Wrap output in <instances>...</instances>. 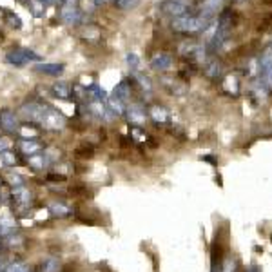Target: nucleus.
<instances>
[{"mask_svg": "<svg viewBox=\"0 0 272 272\" xmlns=\"http://www.w3.org/2000/svg\"><path fill=\"white\" fill-rule=\"evenodd\" d=\"M230 29H232V13L229 10H223L220 13V19H218V26H216V31L212 35V39L207 42V53L214 55L221 49V46L225 44V40L229 39Z\"/></svg>", "mask_w": 272, "mask_h": 272, "instance_id": "f257e3e1", "label": "nucleus"}, {"mask_svg": "<svg viewBox=\"0 0 272 272\" xmlns=\"http://www.w3.org/2000/svg\"><path fill=\"white\" fill-rule=\"evenodd\" d=\"M212 22L209 20L201 19L198 17L196 13H189V15H183L180 19H172V24L171 28L176 31V33L181 35H198L201 31H205Z\"/></svg>", "mask_w": 272, "mask_h": 272, "instance_id": "f03ea898", "label": "nucleus"}, {"mask_svg": "<svg viewBox=\"0 0 272 272\" xmlns=\"http://www.w3.org/2000/svg\"><path fill=\"white\" fill-rule=\"evenodd\" d=\"M10 200L11 203H13V210L17 214H26V212L33 209L35 205V194L28 185L15 187L10 196Z\"/></svg>", "mask_w": 272, "mask_h": 272, "instance_id": "7ed1b4c3", "label": "nucleus"}, {"mask_svg": "<svg viewBox=\"0 0 272 272\" xmlns=\"http://www.w3.org/2000/svg\"><path fill=\"white\" fill-rule=\"evenodd\" d=\"M46 109L48 105L40 104V102H26V104L20 105L19 109V116L29 124H42L44 115H46Z\"/></svg>", "mask_w": 272, "mask_h": 272, "instance_id": "20e7f679", "label": "nucleus"}, {"mask_svg": "<svg viewBox=\"0 0 272 272\" xmlns=\"http://www.w3.org/2000/svg\"><path fill=\"white\" fill-rule=\"evenodd\" d=\"M225 2H227V0H200V2H198V10H196L194 13L198 15V17H201V19L212 22V20L218 17V13L223 10Z\"/></svg>", "mask_w": 272, "mask_h": 272, "instance_id": "39448f33", "label": "nucleus"}, {"mask_svg": "<svg viewBox=\"0 0 272 272\" xmlns=\"http://www.w3.org/2000/svg\"><path fill=\"white\" fill-rule=\"evenodd\" d=\"M40 60V55H37L35 51H29V49H13L6 55V62L11 64V66H17V67H22L26 66L28 62H39Z\"/></svg>", "mask_w": 272, "mask_h": 272, "instance_id": "423d86ee", "label": "nucleus"}, {"mask_svg": "<svg viewBox=\"0 0 272 272\" xmlns=\"http://www.w3.org/2000/svg\"><path fill=\"white\" fill-rule=\"evenodd\" d=\"M259 78L263 86L272 91V46H268L259 57Z\"/></svg>", "mask_w": 272, "mask_h": 272, "instance_id": "0eeeda50", "label": "nucleus"}, {"mask_svg": "<svg viewBox=\"0 0 272 272\" xmlns=\"http://www.w3.org/2000/svg\"><path fill=\"white\" fill-rule=\"evenodd\" d=\"M67 124V118L60 113L58 109L55 107H49L46 109V115H44V120H42V127L48 131H62Z\"/></svg>", "mask_w": 272, "mask_h": 272, "instance_id": "6e6552de", "label": "nucleus"}, {"mask_svg": "<svg viewBox=\"0 0 272 272\" xmlns=\"http://www.w3.org/2000/svg\"><path fill=\"white\" fill-rule=\"evenodd\" d=\"M160 10L163 15H169L172 19H180L183 15H189L191 6L187 0H163L160 4Z\"/></svg>", "mask_w": 272, "mask_h": 272, "instance_id": "1a4fd4ad", "label": "nucleus"}, {"mask_svg": "<svg viewBox=\"0 0 272 272\" xmlns=\"http://www.w3.org/2000/svg\"><path fill=\"white\" fill-rule=\"evenodd\" d=\"M125 116H127V122L134 127H142L147 122V113L142 107V104H131L125 107Z\"/></svg>", "mask_w": 272, "mask_h": 272, "instance_id": "9d476101", "label": "nucleus"}, {"mask_svg": "<svg viewBox=\"0 0 272 272\" xmlns=\"http://www.w3.org/2000/svg\"><path fill=\"white\" fill-rule=\"evenodd\" d=\"M60 20L66 26H77L82 20V11L77 4H64L60 10Z\"/></svg>", "mask_w": 272, "mask_h": 272, "instance_id": "9b49d317", "label": "nucleus"}, {"mask_svg": "<svg viewBox=\"0 0 272 272\" xmlns=\"http://www.w3.org/2000/svg\"><path fill=\"white\" fill-rule=\"evenodd\" d=\"M0 129L6 131V133H17L20 129L19 127V120L13 111L4 109L0 111Z\"/></svg>", "mask_w": 272, "mask_h": 272, "instance_id": "f8f14e48", "label": "nucleus"}, {"mask_svg": "<svg viewBox=\"0 0 272 272\" xmlns=\"http://www.w3.org/2000/svg\"><path fill=\"white\" fill-rule=\"evenodd\" d=\"M20 147V153L24 154V156H33L37 153H42V143H40L39 138H24L20 140L19 143Z\"/></svg>", "mask_w": 272, "mask_h": 272, "instance_id": "ddd939ff", "label": "nucleus"}, {"mask_svg": "<svg viewBox=\"0 0 272 272\" xmlns=\"http://www.w3.org/2000/svg\"><path fill=\"white\" fill-rule=\"evenodd\" d=\"M172 66V57L169 53H156L151 58V69L154 71H167Z\"/></svg>", "mask_w": 272, "mask_h": 272, "instance_id": "4468645a", "label": "nucleus"}, {"mask_svg": "<svg viewBox=\"0 0 272 272\" xmlns=\"http://www.w3.org/2000/svg\"><path fill=\"white\" fill-rule=\"evenodd\" d=\"M48 212L53 216V218H69V216H73V209L67 203H64V201H51L48 205Z\"/></svg>", "mask_w": 272, "mask_h": 272, "instance_id": "2eb2a0df", "label": "nucleus"}, {"mask_svg": "<svg viewBox=\"0 0 272 272\" xmlns=\"http://www.w3.org/2000/svg\"><path fill=\"white\" fill-rule=\"evenodd\" d=\"M203 73H205L210 80H218V78H221V75H223V66H221L216 58H212L210 62L205 64V67H203Z\"/></svg>", "mask_w": 272, "mask_h": 272, "instance_id": "dca6fc26", "label": "nucleus"}, {"mask_svg": "<svg viewBox=\"0 0 272 272\" xmlns=\"http://www.w3.org/2000/svg\"><path fill=\"white\" fill-rule=\"evenodd\" d=\"M35 69L39 73H44V75H49V77H58L64 73L66 66L64 64H39Z\"/></svg>", "mask_w": 272, "mask_h": 272, "instance_id": "f3484780", "label": "nucleus"}, {"mask_svg": "<svg viewBox=\"0 0 272 272\" xmlns=\"http://www.w3.org/2000/svg\"><path fill=\"white\" fill-rule=\"evenodd\" d=\"M51 93L55 98L69 100V96H71V87H69V84H66V82H57V84H53Z\"/></svg>", "mask_w": 272, "mask_h": 272, "instance_id": "a211bd4d", "label": "nucleus"}, {"mask_svg": "<svg viewBox=\"0 0 272 272\" xmlns=\"http://www.w3.org/2000/svg\"><path fill=\"white\" fill-rule=\"evenodd\" d=\"M40 272H62V263L57 256H49L40 263Z\"/></svg>", "mask_w": 272, "mask_h": 272, "instance_id": "6ab92c4d", "label": "nucleus"}, {"mask_svg": "<svg viewBox=\"0 0 272 272\" xmlns=\"http://www.w3.org/2000/svg\"><path fill=\"white\" fill-rule=\"evenodd\" d=\"M125 107H127V104H125L124 100L116 98V96L111 95L109 98H107V109H109L115 116H122V115H124Z\"/></svg>", "mask_w": 272, "mask_h": 272, "instance_id": "aec40b11", "label": "nucleus"}, {"mask_svg": "<svg viewBox=\"0 0 272 272\" xmlns=\"http://www.w3.org/2000/svg\"><path fill=\"white\" fill-rule=\"evenodd\" d=\"M17 232V221L13 218H2L0 220V238H8Z\"/></svg>", "mask_w": 272, "mask_h": 272, "instance_id": "412c9836", "label": "nucleus"}, {"mask_svg": "<svg viewBox=\"0 0 272 272\" xmlns=\"http://www.w3.org/2000/svg\"><path fill=\"white\" fill-rule=\"evenodd\" d=\"M129 95H131V89H129V82L127 80H122L118 86L113 89V96H116V98H120V100H124L125 104H127Z\"/></svg>", "mask_w": 272, "mask_h": 272, "instance_id": "4be33fe9", "label": "nucleus"}, {"mask_svg": "<svg viewBox=\"0 0 272 272\" xmlns=\"http://www.w3.org/2000/svg\"><path fill=\"white\" fill-rule=\"evenodd\" d=\"M151 118L156 122V124H165L169 120V113L165 107H160V105H154L151 109Z\"/></svg>", "mask_w": 272, "mask_h": 272, "instance_id": "5701e85b", "label": "nucleus"}, {"mask_svg": "<svg viewBox=\"0 0 272 272\" xmlns=\"http://www.w3.org/2000/svg\"><path fill=\"white\" fill-rule=\"evenodd\" d=\"M0 160H2V163H4L6 167H15V165H19L20 163L19 154L13 153V151H10V149L0 154Z\"/></svg>", "mask_w": 272, "mask_h": 272, "instance_id": "b1692460", "label": "nucleus"}, {"mask_svg": "<svg viewBox=\"0 0 272 272\" xmlns=\"http://www.w3.org/2000/svg\"><path fill=\"white\" fill-rule=\"evenodd\" d=\"M133 78H134L136 82H138V86H140V89H142V91H145V93H151V91H153V84H151V78L145 77L143 73L134 71V73H133Z\"/></svg>", "mask_w": 272, "mask_h": 272, "instance_id": "393cba45", "label": "nucleus"}, {"mask_svg": "<svg viewBox=\"0 0 272 272\" xmlns=\"http://www.w3.org/2000/svg\"><path fill=\"white\" fill-rule=\"evenodd\" d=\"M28 6H29V11H31L33 17H37V19H42L44 15H46V6H44L42 0H29Z\"/></svg>", "mask_w": 272, "mask_h": 272, "instance_id": "a878e982", "label": "nucleus"}, {"mask_svg": "<svg viewBox=\"0 0 272 272\" xmlns=\"http://www.w3.org/2000/svg\"><path fill=\"white\" fill-rule=\"evenodd\" d=\"M2 272H31V268L22 261H13L10 265H6V268Z\"/></svg>", "mask_w": 272, "mask_h": 272, "instance_id": "bb28decb", "label": "nucleus"}, {"mask_svg": "<svg viewBox=\"0 0 272 272\" xmlns=\"http://www.w3.org/2000/svg\"><path fill=\"white\" fill-rule=\"evenodd\" d=\"M8 181H10V185L13 187H22L26 185V180L24 176H20L19 172H8Z\"/></svg>", "mask_w": 272, "mask_h": 272, "instance_id": "cd10ccee", "label": "nucleus"}, {"mask_svg": "<svg viewBox=\"0 0 272 272\" xmlns=\"http://www.w3.org/2000/svg\"><path fill=\"white\" fill-rule=\"evenodd\" d=\"M116 2V8H120V10H134V8H138L140 6V0H115Z\"/></svg>", "mask_w": 272, "mask_h": 272, "instance_id": "c85d7f7f", "label": "nucleus"}, {"mask_svg": "<svg viewBox=\"0 0 272 272\" xmlns=\"http://www.w3.org/2000/svg\"><path fill=\"white\" fill-rule=\"evenodd\" d=\"M6 22H8V26H11V28H15V29L22 28V20H20L15 13H8V17H6Z\"/></svg>", "mask_w": 272, "mask_h": 272, "instance_id": "c756f323", "label": "nucleus"}, {"mask_svg": "<svg viewBox=\"0 0 272 272\" xmlns=\"http://www.w3.org/2000/svg\"><path fill=\"white\" fill-rule=\"evenodd\" d=\"M125 60H127V64H129V67H131V69H133V71H136V69H138V64H140L138 55H134V53H129V55H127V58H125Z\"/></svg>", "mask_w": 272, "mask_h": 272, "instance_id": "7c9ffc66", "label": "nucleus"}, {"mask_svg": "<svg viewBox=\"0 0 272 272\" xmlns=\"http://www.w3.org/2000/svg\"><path fill=\"white\" fill-rule=\"evenodd\" d=\"M8 149H10V142L0 136V154L4 153V151H8Z\"/></svg>", "mask_w": 272, "mask_h": 272, "instance_id": "2f4dec72", "label": "nucleus"}, {"mask_svg": "<svg viewBox=\"0 0 272 272\" xmlns=\"http://www.w3.org/2000/svg\"><path fill=\"white\" fill-rule=\"evenodd\" d=\"M212 154H205V156H201V160H205V162H210V163H218V160H214V158H210Z\"/></svg>", "mask_w": 272, "mask_h": 272, "instance_id": "473e14b6", "label": "nucleus"}, {"mask_svg": "<svg viewBox=\"0 0 272 272\" xmlns=\"http://www.w3.org/2000/svg\"><path fill=\"white\" fill-rule=\"evenodd\" d=\"M247 272H261V268L258 267V265H250V267H248V270Z\"/></svg>", "mask_w": 272, "mask_h": 272, "instance_id": "72a5a7b5", "label": "nucleus"}, {"mask_svg": "<svg viewBox=\"0 0 272 272\" xmlns=\"http://www.w3.org/2000/svg\"><path fill=\"white\" fill-rule=\"evenodd\" d=\"M6 268V265H4V258H2V256H0V272L4 270Z\"/></svg>", "mask_w": 272, "mask_h": 272, "instance_id": "f704fd0d", "label": "nucleus"}, {"mask_svg": "<svg viewBox=\"0 0 272 272\" xmlns=\"http://www.w3.org/2000/svg\"><path fill=\"white\" fill-rule=\"evenodd\" d=\"M75 2H78V0H66V4H75Z\"/></svg>", "mask_w": 272, "mask_h": 272, "instance_id": "c9c22d12", "label": "nucleus"}, {"mask_svg": "<svg viewBox=\"0 0 272 272\" xmlns=\"http://www.w3.org/2000/svg\"><path fill=\"white\" fill-rule=\"evenodd\" d=\"M100 2H109V0H96V4H100Z\"/></svg>", "mask_w": 272, "mask_h": 272, "instance_id": "e433bc0d", "label": "nucleus"}, {"mask_svg": "<svg viewBox=\"0 0 272 272\" xmlns=\"http://www.w3.org/2000/svg\"><path fill=\"white\" fill-rule=\"evenodd\" d=\"M20 2H29V0H20Z\"/></svg>", "mask_w": 272, "mask_h": 272, "instance_id": "4c0bfd02", "label": "nucleus"}, {"mask_svg": "<svg viewBox=\"0 0 272 272\" xmlns=\"http://www.w3.org/2000/svg\"><path fill=\"white\" fill-rule=\"evenodd\" d=\"M0 187H2V181H0Z\"/></svg>", "mask_w": 272, "mask_h": 272, "instance_id": "58836bf2", "label": "nucleus"}]
</instances>
